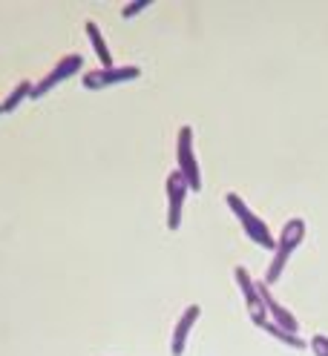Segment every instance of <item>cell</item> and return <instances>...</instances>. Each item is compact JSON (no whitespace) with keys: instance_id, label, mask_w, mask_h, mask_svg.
Segmentation results:
<instances>
[{"instance_id":"cell-1","label":"cell","mask_w":328,"mask_h":356,"mask_svg":"<svg viewBox=\"0 0 328 356\" xmlns=\"http://www.w3.org/2000/svg\"><path fill=\"white\" fill-rule=\"evenodd\" d=\"M302 238H305V221H302V218H288L286 225H282V230H279V241H276V248H274V259H271V264H268L265 284L279 282L282 267H286L288 256L302 244Z\"/></svg>"},{"instance_id":"cell-2","label":"cell","mask_w":328,"mask_h":356,"mask_svg":"<svg viewBox=\"0 0 328 356\" xmlns=\"http://www.w3.org/2000/svg\"><path fill=\"white\" fill-rule=\"evenodd\" d=\"M225 202H228L231 213L239 218V225H242V230L248 233L251 241H256L259 248H265V250H274V248H276V238H274V233L268 230V225H265V221H262V218L242 202V198H239L236 193H228V195H225Z\"/></svg>"},{"instance_id":"cell-3","label":"cell","mask_w":328,"mask_h":356,"mask_svg":"<svg viewBox=\"0 0 328 356\" xmlns=\"http://www.w3.org/2000/svg\"><path fill=\"white\" fill-rule=\"evenodd\" d=\"M176 159H179V172L185 175V181H187V190L190 193H199L202 190V172H199V164H196V152H193V129L187 124L179 129Z\"/></svg>"},{"instance_id":"cell-4","label":"cell","mask_w":328,"mask_h":356,"mask_svg":"<svg viewBox=\"0 0 328 356\" xmlns=\"http://www.w3.org/2000/svg\"><path fill=\"white\" fill-rule=\"evenodd\" d=\"M164 193H167V227L179 230L182 225V210H185V198H187V181L179 170H173L164 181Z\"/></svg>"},{"instance_id":"cell-5","label":"cell","mask_w":328,"mask_h":356,"mask_svg":"<svg viewBox=\"0 0 328 356\" xmlns=\"http://www.w3.org/2000/svg\"><path fill=\"white\" fill-rule=\"evenodd\" d=\"M233 276H236L239 291H242V296H245V305H248L251 322L259 327L262 322L268 319V310H265V302H262V296H259V291H256V279L248 273V267H242V264H239L236 270H233Z\"/></svg>"},{"instance_id":"cell-6","label":"cell","mask_w":328,"mask_h":356,"mask_svg":"<svg viewBox=\"0 0 328 356\" xmlns=\"http://www.w3.org/2000/svg\"><path fill=\"white\" fill-rule=\"evenodd\" d=\"M81 66H84V58H81L78 52H72V55H67V58H61V60L52 66V70H49L47 75H43V81H38V83H35V89H32V98H43V95H47L52 86H58L61 81L72 78V75L81 70Z\"/></svg>"},{"instance_id":"cell-7","label":"cell","mask_w":328,"mask_h":356,"mask_svg":"<svg viewBox=\"0 0 328 356\" xmlns=\"http://www.w3.org/2000/svg\"><path fill=\"white\" fill-rule=\"evenodd\" d=\"M141 75L139 66H109V70H95V72H86L84 75V86L86 89H104V86H113V83H124V81H136Z\"/></svg>"},{"instance_id":"cell-8","label":"cell","mask_w":328,"mask_h":356,"mask_svg":"<svg viewBox=\"0 0 328 356\" xmlns=\"http://www.w3.org/2000/svg\"><path fill=\"white\" fill-rule=\"evenodd\" d=\"M256 291H259L262 302H265V310H268L271 322H276L279 327H286V330H291V333L299 330V322L294 319V314H291V310H286V307H282V305L271 296V291H268V284H265V282H256Z\"/></svg>"},{"instance_id":"cell-9","label":"cell","mask_w":328,"mask_h":356,"mask_svg":"<svg viewBox=\"0 0 328 356\" xmlns=\"http://www.w3.org/2000/svg\"><path fill=\"white\" fill-rule=\"evenodd\" d=\"M199 314H202L199 305H187V307H185V314H182L179 322H176V330H173V356H182V353H185V348H187V333H190V327L196 325V319H199Z\"/></svg>"},{"instance_id":"cell-10","label":"cell","mask_w":328,"mask_h":356,"mask_svg":"<svg viewBox=\"0 0 328 356\" xmlns=\"http://www.w3.org/2000/svg\"><path fill=\"white\" fill-rule=\"evenodd\" d=\"M84 29H86V38H90L93 49H95V55H98V60H101V70H109V66H116V63H113V55H109L107 43H104V35H101V29H98L95 20H86Z\"/></svg>"},{"instance_id":"cell-11","label":"cell","mask_w":328,"mask_h":356,"mask_svg":"<svg viewBox=\"0 0 328 356\" xmlns=\"http://www.w3.org/2000/svg\"><path fill=\"white\" fill-rule=\"evenodd\" d=\"M259 327H262V330H268L274 339L286 342V345H288V348H294V350H302V348H309V345L302 342V337H297V333H291V330H286V327H279V325H276V322H271V319H265V322H262Z\"/></svg>"},{"instance_id":"cell-12","label":"cell","mask_w":328,"mask_h":356,"mask_svg":"<svg viewBox=\"0 0 328 356\" xmlns=\"http://www.w3.org/2000/svg\"><path fill=\"white\" fill-rule=\"evenodd\" d=\"M32 89H35V83L20 81V83L12 89V92H9V98L3 101V113H15L20 101H24V98H32Z\"/></svg>"},{"instance_id":"cell-13","label":"cell","mask_w":328,"mask_h":356,"mask_svg":"<svg viewBox=\"0 0 328 356\" xmlns=\"http://www.w3.org/2000/svg\"><path fill=\"white\" fill-rule=\"evenodd\" d=\"M309 348H311L317 356H328V337H325V333H317V337H311Z\"/></svg>"},{"instance_id":"cell-14","label":"cell","mask_w":328,"mask_h":356,"mask_svg":"<svg viewBox=\"0 0 328 356\" xmlns=\"http://www.w3.org/2000/svg\"><path fill=\"white\" fill-rule=\"evenodd\" d=\"M150 6V0H133V3H127L124 9H121V15L124 17H133V15H139L141 9H147Z\"/></svg>"},{"instance_id":"cell-15","label":"cell","mask_w":328,"mask_h":356,"mask_svg":"<svg viewBox=\"0 0 328 356\" xmlns=\"http://www.w3.org/2000/svg\"><path fill=\"white\" fill-rule=\"evenodd\" d=\"M0 115H3V104H0Z\"/></svg>"}]
</instances>
